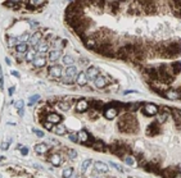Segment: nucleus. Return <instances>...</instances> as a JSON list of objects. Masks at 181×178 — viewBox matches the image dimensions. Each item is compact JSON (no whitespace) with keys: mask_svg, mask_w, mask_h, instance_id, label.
<instances>
[{"mask_svg":"<svg viewBox=\"0 0 181 178\" xmlns=\"http://www.w3.org/2000/svg\"><path fill=\"white\" fill-rule=\"evenodd\" d=\"M73 62H75V59L71 55H64L63 56V63L66 64V65H72L73 64Z\"/></svg>","mask_w":181,"mask_h":178,"instance_id":"32","label":"nucleus"},{"mask_svg":"<svg viewBox=\"0 0 181 178\" xmlns=\"http://www.w3.org/2000/svg\"><path fill=\"white\" fill-rule=\"evenodd\" d=\"M49 160H50V163H51L53 165L58 167V165H60V163H62V158L58 155V154H54V155H51V156L49 158Z\"/></svg>","mask_w":181,"mask_h":178,"instance_id":"23","label":"nucleus"},{"mask_svg":"<svg viewBox=\"0 0 181 178\" xmlns=\"http://www.w3.org/2000/svg\"><path fill=\"white\" fill-rule=\"evenodd\" d=\"M95 169H97L98 172H102V173H107L108 172V164H106V163H103V161H95Z\"/></svg>","mask_w":181,"mask_h":178,"instance_id":"18","label":"nucleus"},{"mask_svg":"<svg viewBox=\"0 0 181 178\" xmlns=\"http://www.w3.org/2000/svg\"><path fill=\"white\" fill-rule=\"evenodd\" d=\"M69 140L72 141V142H77V141H80V140H78V134H71V136H69Z\"/></svg>","mask_w":181,"mask_h":178,"instance_id":"40","label":"nucleus"},{"mask_svg":"<svg viewBox=\"0 0 181 178\" xmlns=\"http://www.w3.org/2000/svg\"><path fill=\"white\" fill-rule=\"evenodd\" d=\"M66 74H67V77H75L77 74V68L75 65H68V68L66 69Z\"/></svg>","mask_w":181,"mask_h":178,"instance_id":"25","label":"nucleus"},{"mask_svg":"<svg viewBox=\"0 0 181 178\" xmlns=\"http://www.w3.org/2000/svg\"><path fill=\"white\" fill-rule=\"evenodd\" d=\"M8 45H9V46L18 45V40H17L16 37H9V38H8Z\"/></svg>","mask_w":181,"mask_h":178,"instance_id":"37","label":"nucleus"},{"mask_svg":"<svg viewBox=\"0 0 181 178\" xmlns=\"http://www.w3.org/2000/svg\"><path fill=\"white\" fill-rule=\"evenodd\" d=\"M48 121L51 122V123H54V124H59L62 122V117L59 114H57V113H50V114H48Z\"/></svg>","mask_w":181,"mask_h":178,"instance_id":"15","label":"nucleus"},{"mask_svg":"<svg viewBox=\"0 0 181 178\" xmlns=\"http://www.w3.org/2000/svg\"><path fill=\"white\" fill-rule=\"evenodd\" d=\"M86 74H87L89 78L95 80L99 76V69L97 68V67H89L87 71H86Z\"/></svg>","mask_w":181,"mask_h":178,"instance_id":"17","label":"nucleus"},{"mask_svg":"<svg viewBox=\"0 0 181 178\" xmlns=\"http://www.w3.org/2000/svg\"><path fill=\"white\" fill-rule=\"evenodd\" d=\"M67 155H68V158H71V159H76V158H77V152H76V150H73V149H68Z\"/></svg>","mask_w":181,"mask_h":178,"instance_id":"35","label":"nucleus"},{"mask_svg":"<svg viewBox=\"0 0 181 178\" xmlns=\"http://www.w3.org/2000/svg\"><path fill=\"white\" fill-rule=\"evenodd\" d=\"M60 55H62V53L59 49H57V50H51L49 53V60L50 62H57V60H59L60 59Z\"/></svg>","mask_w":181,"mask_h":178,"instance_id":"20","label":"nucleus"},{"mask_svg":"<svg viewBox=\"0 0 181 178\" xmlns=\"http://www.w3.org/2000/svg\"><path fill=\"white\" fill-rule=\"evenodd\" d=\"M145 73L148 74L150 80H155V81H159V74H158V68H154V67H149L146 68Z\"/></svg>","mask_w":181,"mask_h":178,"instance_id":"9","label":"nucleus"},{"mask_svg":"<svg viewBox=\"0 0 181 178\" xmlns=\"http://www.w3.org/2000/svg\"><path fill=\"white\" fill-rule=\"evenodd\" d=\"M34 149L37 154H45V152H48V150H49V147H48L45 143H37V145H35Z\"/></svg>","mask_w":181,"mask_h":178,"instance_id":"21","label":"nucleus"},{"mask_svg":"<svg viewBox=\"0 0 181 178\" xmlns=\"http://www.w3.org/2000/svg\"><path fill=\"white\" fill-rule=\"evenodd\" d=\"M44 126H45V128H46V129H49V131H53V126H54V123H51V122L48 121L46 123H44Z\"/></svg>","mask_w":181,"mask_h":178,"instance_id":"39","label":"nucleus"},{"mask_svg":"<svg viewBox=\"0 0 181 178\" xmlns=\"http://www.w3.org/2000/svg\"><path fill=\"white\" fill-rule=\"evenodd\" d=\"M28 38H30V36H28V33H23V35L21 36V41L22 42H26Z\"/></svg>","mask_w":181,"mask_h":178,"instance_id":"42","label":"nucleus"},{"mask_svg":"<svg viewBox=\"0 0 181 178\" xmlns=\"http://www.w3.org/2000/svg\"><path fill=\"white\" fill-rule=\"evenodd\" d=\"M118 128L123 133H134L139 131V124L131 114H123L118 122Z\"/></svg>","mask_w":181,"mask_h":178,"instance_id":"1","label":"nucleus"},{"mask_svg":"<svg viewBox=\"0 0 181 178\" xmlns=\"http://www.w3.org/2000/svg\"><path fill=\"white\" fill-rule=\"evenodd\" d=\"M109 150H111L114 155H118V156H123L127 151L130 152V149H128V146L121 145V143H114V145H112L111 147H109Z\"/></svg>","mask_w":181,"mask_h":178,"instance_id":"3","label":"nucleus"},{"mask_svg":"<svg viewBox=\"0 0 181 178\" xmlns=\"http://www.w3.org/2000/svg\"><path fill=\"white\" fill-rule=\"evenodd\" d=\"M94 85H95V87H98V89H104L107 86V80L104 78L103 76L99 74L97 78L94 80Z\"/></svg>","mask_w":181,"mask_h":178,"instance_id":"14","label":"nucleus"},{"mask_svg":"<svg viewBox=\"0 0 181 178\" xmlns=\"http://www.w3.org/2000/svg\"><path fill=\"white\" fill-rule=\"evenodd\" d=\"M143 113H144L145 115L153 117V115L158 114V107H155L154 104H146L145 107H143Z\"/></svg>","mask_w":181,"mask_h":178,"instance_id":"5","label":"nucleus"},{"mask_svg":"<svg viewBox=\"0 0 181 178\" xmlns=\"http://www.w3.org/2000/svg\"><path fill=\"white\" fill-rule=\"evenodd\" d=\"M37 99H39V95H35L34 98H31V103H34V101H36Z\"/></svg>","mask_w":181,"mask_h":178,"instance_id":"48","label":"nucleus"},{"mask_svg":"<svg viewBox=\"0 0 181 178\" xmlns=\"http://www.w3.org/2000/svg\"><path fill=\"white\" fill-rule=\"evenodd\" d=\"M118 9H120V4H118L117 2L109 3V12H111V13H117Z\"/></svg>","mask_w":181,"mask_h":178,"instance_id":"29","label":"nucleus"},{"mask_svg":"<svg viewBox=\"0 0 181 178\" xmlns=\"http://www.w3.org/2000/svg\"><path fill=\"white\" fill-rule=\"evenodd\" d=\"M37 51L39 53H46L48 51V44L46 42H39V44H37Z\"/></svg>","mask_w":181,"mask_h":178,"instance_id":"31","label":"nucleus"},{"mask_svg":"<svg viewBox=\"0 0 181 178\" xmlns=\"http://www.w3.org/2000/svg\"><path fill=\"white\" fill-rule=\"evenodd\" d=\"M32 64H34V67H36V68H42V67L46 65V59L44 56H37L36 59L32 62Z\"/></svg>","mask_w":181,"mask_h":178,"instance_id":"19","label":"nucleus"},{"mask_svg":"<svg viewBox=\"0 0 181 178\" xmlns=\"http://www.w3.org/2000/svg\"><path fill=\"white\" fill-rule=\"evenodd\" d=\"M78 134V140L81 141V142H84V143H91V138H90V136H89V133L85 131V129H81V131L77 133Z\"/></svg>","mask_w":181,"mask_h":178,"instance_id":"11","label":"nucleus"},{"mask_svg":"<svg viewBox=\"0 0 181 178\" xmlns=\"http://www.w3.org/2000/svg\"><path fill=\"white\" fill-rule=\"evenodd\" d=\"M170 68H171V73L179 74L181 72V63H180V62H175V63H172L170 65Z\"/></svg>","mask_w":181,"mask_h":178,"instance_id":"22","label":"nucleus"},{"mask_svg":"<svg viewBox=\"0 0 181 178\" xmlns=\"http://www.w3.org/2000/svg\"><path fill=\"white\" fill-rule=\"evenodd\" d=\"M91 160L90 159H86L85 161H82V165H81V168H82V170H87L89 168H90V165H91Z\"/></svg>","mask_w":181,"mask_h":178,"instance_id":"34","label":"nucleus"},{"mask_svg":"<svg viewBox=\"0 0 181 178\" xmlns=\"http://www.w3.org/2000/svg\"><path fill=\"white\" fill-rule=\"evenodd\" d=\"M171 3H180L181 4V0H171Z\"/></svg>","mask_w":181,"mask_h":178,"instance_id":"50","label":"nucleus"},{"mask_svg":"<svg viewBox=\"0 0 181 178\" xmlns=\"http://www.w3.org/2000/svg\"><path fill=\"white\" fill-rule=\"evenodd\" d=\"M40 38H41V35L40 33H35L34 36H32L31 38H30V41H31V45L32 46H35V45H37L40 42Z\"/></svg>","mask_w":181,"mask_h":178,"instance_id":"28","label":"nucleus"},{"mask_svg":"<svg viewBox=\"0 0 181 178\" xmlns=\"http://www.w3.org/2000/svg\"><path fill=\"white\" fill-rule=\"evenodd\" d=\"M12 74H13V76H16V77H20V74H18V72H14V71H13V72H12Z\"/></svg>","mask_w":181,"mask_h":178,"instance_id":"49","label":"nucleus"},{"mask_svg":"<svg viewBox=\"0 0 181 178\" xmlns=\"http://www.w3.org/2000/svg\"><path fill=\"white\" fill-rule=\"evenodd\" d=\"M53 131L57 133V134H64L67 132V129H66V126H62V124H58L55 128H53Z\"/></svg>","mask_w":181,"mask_h":178,"instance_id":"27","label":"nucleus"},{"mask_svg":"<svg viewBox=\"0 0 181 178\" xmlns=\"http://www.w3.org/2000/svg\"><path fill=\"white\" fill-rule=\"evenodd\" d=\"M58 108H59L60 110H63V112H67V110L69 109V105H68L67 103H59V104H58Z\"/></svg>","mask_w":181,"mask_h":178,"instance_id":"36","label":"nucleus"},{"mask_svg":"<svg viewBox=\"0 0 181 178\" xmlns=\"http://www.w3.org/2000/svg\"><path fill=\"white\" fill-rule=\"evenodd\" d=\"M21 152L23 154V155H27V154H28V150H27L26 147H23V146H22V149H21Z\"/></svg>","mask_w":181,"mask_h":178,"instance_id":"47","label":"nucleus"},{"mask_svg":"<svg viewBox=\"0 0 181 178\" xmlns=\"http://www.w3.org/2000/svg\"><path fill=\"white\" fill-rule=\"evenodd\" d=\"M36 51H27V54H26V60L27 62H34L35 59H36Z\"/></svg>","mask_w":181,"mask_h":178,"instance_id":"30","label":"nucleus"},{"mask_svg":"<svg viewBox=\"0 0 181 178\" xmlns=\"http://www.w3.org/2000/svg\"><path fill=\"white\" fill-rule=\"evenodd\" d=\"M34 133L36 134V136H39V137H44V133H42L41 131H39V129H34Z\"/></svg>","mask_w":181,"mask_h":178,"instance_id":"44","label":"nucleus"},{"mask_svg":"<svg viewBox=\"0 0 181 178\" xmlns=\"http://www.w3.org/2000/svg\"><path fill=\"white\" fill-rule=\"evenodd\" d=\"M164 98H167L170 100H177L179 98H181V95L179 92V90H167L164 92Z\"/></svg>","mask_w":181,"mask_h":178,"instance_id":"12","label":"nucleus"},{"mask_svg":"<svg viewBox=\"0 0 181 178\" xmlns=\"http://www.w3.org/2000/svg\"><path fill=\"white\" fill-rule=\"evenodd\" d=\"M179 92H180V95H181V87H180V89H179Z\"/></svg>","mask_w":181,"mask_h":178,"instance_id":"51","label":"nucleus"},{"mask_svg":"<svg viewBox=\"0 0 181 178\" xmlns=\"http://www.w3.org/2000/svg\"><path fill=\"white\" fill-rule=\"evenodd\" d=\"M62 72H63V69H62L60 65H51V67H49V69H48V73H49L50 77H53V78H59L62 76Z\"/></svg>","mask_w":181,"mask_h":178,"instance_id":"6","label":"nucleus"},{"mask_svg":"<svg viewBox=\"0 0 181 178\" xmlns=\"http://www.w3.org/2000/svg\"><path fill=\"white\" fill-rule=\"evenodd\" d=\"M171 113H172L175 121L177 123H181V110L180 109H171Z\"/></svg>","mask_w":181,"mask_h":178,"instance_id":"26","label":"nucleus"},{"mask_svg":"<svg viewBox=\"0 0 181 178\" xmlns=\"http://www.w3.org/2000/svg\"><path fill=\"white\" fill-rule=\"evenodd\" d=\"M16 50L18 53H21V54H22V53H27L28 51V45L26 44V42H22L21 41L18 45H16Z\"/></svg>","mask_w":181,"mask_h":178,"instance_id":"24","label":"nucleus"},{"mask_svg":"<svg viewBox=\"0 0 181 178\" xmlns=\"http://www.w3.org/2000/svg\"><path fill=\"white\" fill-rule=\"evenodd\" d=\"M16 107H17L18 109H22V107H23V101H21V100H20V101H17V103H16Z\"/></svg>","mask_w":181,"mask_h":178,"instance_id":"45","label":"nucleus"},{"mask_svg":"<svg viewBox=\"0 0 181 178\" xmlns=\"http://www.w3.org/2000/svg\"><path fill=\"white\" fill-rule=\"evenodd\" d=\"M159 53L166 58H175L181 54V42H170L161 46Z\"/></svg>","mask_w":181,"mask_h":178,"instance_id":"2","label":"nucleus"},{"mask_svg":"<svg viewBox=\"0 0 181 178\" xmlns=\"http://www.w3.org/2000/svg\"><path fill=\"white\" fill-rule=\"evenodd\" d=\"M8 146H9V142H4V143H2V149H3V150H7Z\"/></svg>","mask_w":181,"mask_h":178,"instance_id":"46","label":"nucleus"},{"mask_svg":"<svg viewBox=\"0 0 181 178\" xmlns=\"http://www.w3.org/2000/svg\"><path fill=\"white\" fill-rule=\"evenodd\" d=\"M159 124H161V123H158V122H153V123H150L149 126L146 127V134H148V136L153 137V136H157L158 133H161Z\"/></svg>","mask_w":181,"mask_h":178,"instance_id":"4","label":"nucleus"},{"mask_svg":"<svg viewBox=\"0 0 181 178\" xmlns=\"http://www.w3.org/2000/svg\"><path fill=\"white\" fill-rule=\"evenodd\" d=\"M93 149H94V150H97V151H102V152L107 151V146H106V143H104L103 141H100V140L94 141V143H93Z\"/></svg>","mask_w":181,"mask_h":178,"instance_id":"16","label":"nucleus"},{"mask_svg":"<svg viewBox=\"0 0 181 178\" xmlns=\"http://www.w3.org/2000/svg\"><path fill=\"white\" fill-rule=\"evenodd\" d=\"M125 161H126V164H128V165H134V160H132L130 156H126L125 158Z\"/></svg>","mask_w":181,"mask_h":178,"instance_id":"41","label":"nucleus"},{"mask_svg":"<svg viewBox=\"0 0 181 178\" xmlns=\"http://www.w3.org/2000/svg\"><path fill=\"white\" fill-rule=\"evenodd\" d=\"M45 0H32V3H34V5H42L44 4Z\"/></svg>","mask_w":181,"mask_h":178,"instance_id":"43","label":"nucleus"},{"mask_svg":"<svg viewBox=\"0 0 181 178\" xmlns=\"http://www.w3.org/2000/svg\"><path fill=\"white\" fill-rule=\"evenodd\" d=\"M117 114H118V110L114 107H108L106 110H104V117L107 119H114L117 117Z\"/></svg>","mask_w":181,"mask_h":178,"instance_id":"8","label":"nucleus"},{"mask_svg":"<svg viewBox=\"0 0 181 178\" xmlns=\"http://www.w3.org/2000/svg\"><path fill=\"white\" fill-rule=\"evenodd\" d=\"M63 177H66V178H68V177H71L73 174V168H66V169L63 170Z\"/></svg>","mask_w":181,"mask_h":178,"instance_id":"33","label":"nucleus"},{"mask_svg":"<svg viewBox=\"0 0 181 178\" xmlns=\"http://www.w3.org/2000/svg\"><path fill=\"white\" fill-rule=\"evenodd\" d=\"M109 164H111L112 167H114V168H116L117 170H120V172H122V173H123V172H126L125 169H122V167H121V165H118V164H116V163H113V161H111V163H109Z\"/></svg>","mask_w":181,"mask_h":178,"instance_id":"38","label":"nucleus"},{"mask_svg":"<svg viewBox=\"0 0 181 178\" xmlns=\"http://www.w3.org/2000/svg\"><path fill=\"white\" fill-rule=\"evenodd\" d=\"M171 112V109H167V108H162V113L158 112V117H157V122L158 123H164L168 119V113Z\"/></svg>","mask_w":181,"mask_h":178,"instance_id":"7","label":"nucleus"},{"mask_svg":"<svg viewBox=\"0 0 181 178\" xmlns=\"http://www.w3.org/2000/svg\"><path fill=\"white\" fill-rule=\"evenodd\" d=\"M87 109H89V103L84 99L78 100L77 104H76V110H77L78 113H84V112H86Z\"/></svg>","mask_w":181,"mask_h":178,"instance_id":"10","label":"nucleus"},{"mask_svg":"<svg viewBox=\"0 0 181 178\" xmlns=\"http://www.w3.org/2000/svg\"><path fill=\"white\" fill-rule=\"evenodd\" d=\"M87 74L84 73V72H81V73L77 74V77H76V83H77L78 86H85L87 83Z\"/></svg>","mask_w":181,"mask_h":178,"instance_id":"13","label":"nucleus"}]
</instances>
